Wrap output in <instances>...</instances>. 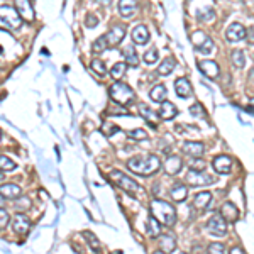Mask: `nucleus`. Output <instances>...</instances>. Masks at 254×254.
Segmentation results:
<instances>
[{
	"label": "nucleus",
	"mask_w": 254,
	"mask_h": 254,
	"mask_svg": "<svg viewBox=\"0 0 254 254\" xmlns=\"http://www.w3.org/2000/svg\"><path fill=\"white\" fill-rule=\"evenodd\" d=\"M127 168L132 173L139 175V176H151V175L159 171L161 161L154 154H151V156H134L127 159Z\"/></svg>",
	"instance_id": "obj_1"
},
{
	"label": "nucleus",
	"mask_w": 254,
	"mask_h": 254,
	"mask_svg": "<svg viewBox=\"0 0 254 254\" xmlns=\"http://www.w3.org/2000/svg\"><path fill=\"white\" fill-rule=\"evenodd\" d=\"M151 215L156 217V221L161 225H168V227L175 225V222H176V210H175V207L170 202L159 200V198L151 202Z\"/></svg>",
	"instance_id": "obj_2"
},
{
	"label": "nucleus",
	"mask_w": 254,
	"mask_h": 254,
	"mask_svg": "<svg viewBox=\"0 0 254 254\" xmlns=\"http://www.w3.org/2000/svg\"><path fill=\"white\" fill-rule=\"evenodd\" d=\"M109 178H111V180L114 181L115 185H119V187H121L122 190L126 191V193L132 195V197H139V195L144 193L143 187H139V185H137L136 181L132 180V178L127 176V175L122 173V171L112 170L111 173H109Z\"/></svg>",
	"instance_id": "obj_3"
},
{
	"label": "nucleus",
	"mask_w": 254,
	"mask_h": 254,
	"mask_svg": "<svg viewBox=\"0 0 254 254\" xmlns=\"http://www.w3.org/2000/svg\"><path fill=\"white\" fill-rule=\"evenodd\" d=\"M22 26V19L17 10L10 5H0V29L17 31Z\"/></svg>",
	"instance_id": "obj_4"
},
{
	"label": "nucleus",
	"mask_w": 254,
	"mask_h": 254,
	"mask_svg": "<svg viewBox=\"0 0 254 254\" xmlns=\"http://www.w3.org/2000/svg\"><path fill=\"white\" fill-rule=\"evenodd\" d=\"M109 95H111V98L117 105H129L130 102L134 100V97H136L132 88H130L129 85L122 83V81H119V80L109 88Z\"/></svg>",
	"instance_id": "obj_5"
},
{
	"label": "nucleus",
	"mask_w": 254,
	"mask_h": 254,
	"mask_svg": "<svg viewBox=\"0 0 254 254\" xmlns=\"http://www.w3.org/2000/svg\"><path fill=\"white\" fill-rule=\"evenodd\" d=\"M191 43H193L195 49L198 51V53H204V54H210L214 53V39H212L210 36H207L205 32H202V31H197V32L191 34Z\"/></svg>",
	"instance_id": "obj_6"
},
{
	"label": "nucleus",
	"mask_w": 254,
	"mask_h": 254,
	"mask_svg": "<svg viewBox=\"0 0 254 254\" xmlns=\"http://www.w3.org/2000/svg\"><path fill=\"white\" fill-rule=\"evenodd\" d=\"M207 231L215 238H222L227 234V222L222 219V215H214L207 221Z\"/></svg>",
	"instance_id": "obj_7"
},
{
	"label": "nucleus",
	"mask_w": 254,
	"mask_h": 254,
	"mask_svg": "<svg viewBox=\"0 0 254 254\" xmlns=\"http://www.w3.org/2000/svg\"><path fill=\"white\" fill-rule=\"evenodd\" d=\"M107 48H115L124 41L126 37V27L124 26H114L107 34H104Z\"/></svg>",
	"instance_id": "obj_8"
},
{
	"label": "nucleus",
	"mask_w": 254,
	"mask_h": 254,
	"mask_svg": "<svg viewBox=\"0 0 254 254\" xmlns=\"http://www.w3.org/2000/svg\"><path fill=\"white\" fill-rule=\"evenodd\" d=\"M187 181L190 185H193V187H204V185L207 183H214V178L210 176V175H207L205 171H193L190 170L187 175Z\"/></svg>",
	"instance_id": "obj_9"
},
{
	"label": "nucleus",
	"mask_w": 254,
	"mask_h": 254,
	"mask_svg": "<svg viewBox=\"0 0 254 254\" xmlns=\"http://www.w3.org/2000/svg\"><path fill=\"white\" fill-rule=\"evenodd\" d=\"M246 36H248L246 27L241 26V24H238V22L231 24L229 29L225 31V37H227L229 43H239V41L246 39Z\"/></svg>",
	"instance_id": "obj_10"
},
{
	"label": "nucleus",
	"mask_w": 254,
	"mask_h": 254,
	"mask_svg": "<svg viewBox=\"0 0 254 254\" xmlns=\"http://www.w3.org/2000/svg\"><path fill=\"white\" fill-rule=\"evenodd\" d=\"M14 9L17 10V14H19L22 20H26V22H32L34 20V10L29 0H16Z\"/></svg>",
	"instance_id": "obj_11"
},
{
	"label": "nucleus",
	"mask_w": 254,
	"mask_h": 254,
	"mask_svg": "<svg viewBox=\"0 0 254 254\" xmlns=\"http://www.w3.org/2000/svg\"><path fill=\"white\" fill-rule=\"evenodd\" d=\"M198 70H200L205 77L212 78V80H215V78L221 75V68H219V64L215 63V61H212V60L198 61Z\"/></svg>",
	"instance_id": "obj_12"
},
{
	"label": "nucleus",
	"mask_w": 254,
	"mask_h": 254,
	"mask_svg": "<svg viewBox=\"0 0 254 254\" xmlns=\"http://www.w3.org/2000/svg\"><path fill=\"white\" fill-rule=\"evenodd\" d=\"M212 166L219 175H231L232 173V159L229 156H217L212 161Z\"/></svg>",
	"instance_id": "obj_13"
},
{
	"label": "nucleus",
	"mask_w": 254,
	"mask_h": 254,
	"mask_svg": "<svg viewBox=\"0 0 254 254\" xmlns=\"http://www.w3.org/2000/svg\"><path fill=\"white\" fill-rule=\"evenodd\" d=\"M12 229L16 234H27L31 229V221L24 214H16V217L12 219Z\"/></svg>",
	"instance_id": "obj_14"
},
{
	"label": "nucleus",
	"mask_w": 254,
	"mask_h": 254,
	"mask_svg": "<svg viewBox=\"0 0 254 254\" xmlns=\"http://www.w3.org/2000/svg\"><path fill=\"white\" fill-rule=\"evenodd\" d=\"M130 37H132V41L136 44H139V46H144V44L149 43V31H147V27L144 26V24H139V26L134 27L132 34H130Z\"/></svg>",
	"instance_id": "obj_15"
},
{
	"label": "nucleus",
	"mask_w": 254,
	"mask_h": 254,
	"mask_svg": "<svg viewBox=\"0 0 254 254\" xmlns=\"http://www.w3.org/2000/svg\"><path fill=\"white\" fill-rule=\"evenodd\" d=\"M175 90H176V95L180 98H188L191 97V94H193V90H191V83L188 78H178L176 81H175Z\"/></svg>",
	"instance_id": "obj_16"
},
{
	"label": "nucleus",
	"mask_w": 254,
	"mask_h": 254,
	"mask_svg": "<svg viewBox=\"0 0 254 254\" xmlns=\"http://www.w3.org/2000/svg\"><path fill=\"white\" fill-rule=\"evenodd\" d=\"M22 193V188L16 183H5V185H0V195L7 200H16V198L20 197Z\"/></svg>",
	"instance_id": "obj_17"
},
{
	"label": "nucleus",
	"mask_w": 254,
	"mask_h": 254,
	"mask_svg": "<svg viewBox=\"0 0 254 254\" xmlns=\"http://www.w3.org/2000/svg\"><path fill=\"white\" fill-rule=\"evenodd\" d=\"M159 104H161V107H159V112H158V115H159L163 121H171V119L176 117L178 109L175 107V104L168 102L166 98H164L163 102H159Z\"/></svg>",
	"instance_id": "obj_18"
},
{
	"label": "nucleus",
	"mask_w": 254,
	"mask_h": 254,
	"mask_svg": "<svg viewBox=\"0 0 254 254\" xmlns=\"http://www.w3.org/2000/svg\"><path fill=\"white\" fill-rule=\"evenodd\" d=\"M212 204V193L210 191H198L193 197V208L197 210H207L208 205Z\"/></svg>",
	"instance_id": "obj_19"
},
{
	"label": "nucleus",
	"mask_w": 254,
	"mask_h": 254,
	"mask_svg": "<svg viewBox=\"0 0 254 254\" xmlns=\"http://www.w3.org/2000/svg\"><path fill=\"white\" fill-rule=\"evenodd\" d=\"M117 9L124 19H129V17H132L137 12V2L136 0H119Z\"/></svg>",
	"instance_id": "obj_20"
},
{
	"label": "nucleus",
	"mask_w": 254,
	"mask_h": 254,
	"mask_svg": "<svg viewBox=\"0 0 254 254\" xmlns=\"http://www.w3.org/2000/svg\"><path fill=\"white\" fill-rule=\"evenodd\" d=\"M183 153L188 154L191 158H200L205 153V146L204 143H193V141H188L183 144Z\"/></svg>",
	"instance_id": "obj_21"
},
{
	"label": "nucleus",
	"mask_w": 254,
	"mask_h": 254,
	"mask_svg": "<svg viewBox=\"0 0 254 254\" xmlns=\"http://www.w3.org/2000/svg\"><path fill=\"white\" fill-rule=\"evenodd\" d=\"M187 195H188V188H187V185H183V183H175L173 187L170 188V197L173 198L175 202H185L187 200Z\"/></svg>",
	"instance_id": "obj_22"
},
{
	"label": "nucleus",
	"mask_w": 254,
	"mask_h": 254,
	"mask_svg": "<svg viewBox=\"0 0 254 254\" xmlns=\"http://www.w3.org/2000/svg\"><path fill=\"white\" fill-rule=\"evenodd\" d=\"M221 215H222V219H224L225 222H236L238 221V217H239V212H238V208H236L234 204L225 202V204L222 205V208H221Z\"/></svg>",
	"instance_id": "obj_23"
},
{
	"label": "nucleus",
	"mask_w": 254,
	"mask_h": 254,
	"mask_svg": "<svg viewBox=\"0 0 254 254\" xmlns=\"http://www.w3.org/2000/svg\"><path fill=\"white\" fill-rule=\"evenodd\" d=\"M159 249L163 253H173L176 248V239L173 234H159Z\"/></svg>",
	"instance_id": "obj_24"
},
{
	"label": "nucleus",
	"mask_w": 254,
	"mask_h": 254,
	"mask_svg": "<svg viewBox=\"0 0 254 254\" xmlns=\"http://www.w3.org/2000/svg\"><path fill=\"white\" fill-rule=\"evenodd\" d=\"M122 54H124L126 63L129 64V66H139V54L134 49L132 44H127L124 49H122Z\"/></svg>",
	"instance_id": "obj_25"
},
{
	"label": "nucleus",
	"mask_w": 254,
	"mask_h": 254,
	"mask_svg": "<svg viewBox=\"0 0 254 254\" xmlns=\"http://www.w3.org/2000/svg\"><path fill=\"white\" fill-rule=\"evenodd\" d=\"M181 166H183V161H181V158H178V156L166 158V163H164V170H166L168 175H176L178 171L181 170Z\"/></svg>",
	"instance_id": "obj_26"
},
{
	"label": "nucleus",
	"mask_w": 254,
	"mask_h": 254,
	"mask_svg": "<svg viewBox=\"0 0 254 254\" xmlns=\"http://www.w3.org/2000/svg\"><path fill=\"white\" fill-rule=\"evenodd\" d=\"M168 95V88L166 85H156V87H153V90L149 92V97L153 102H156V104H159V102H163L164 98H166Z\"/></svg>",
	"instance_id": "obj_27"
},
{
	"label": "nucleus",
	"mask_w": 254,
	"mask_h": 254,
	"mask_svg": "<svg viewBox=\"0 0 254 254\" xmlns=\"http://www.w3.org/2000/svg\"><path fill=\"white\" fill-rule=\"evenodd\" d=\"M146 231H147V234L151 236V238H158V236L161 234V225H159V222L156 221V217H153L151 215L149 219H147V222H146Z\"/></svg>",
	"instance_id": "obj_28"
},
{
	"label": "nucleus",
	"mask_w": 254,
	"mask_h": 254,
	"mask_svg": "<svg viewBox=\"0 0 254 254\" xmlns=\"http://www.w3.org/2000/svg\"><path fill=\"white\" fill-rule=\"evenodd\" d=\"M175 66H176V61H175L173 58H164L163 63L158 66V73L163 75V77H166V75H170L171 71L175 70Z\"/></svg>",
	"instance_id": "obj_29"
},
{
	"label": "nucleus",
	"mask_w": 254,
	"mask_h": 254,
	"mask_svg": "<svg viewBox=\"0 0 254 254\" xmlns=\"http://www.w3.org/2000/svg\"><path fill=\"white\" fill-rule=\"evenodd\" d=\"M139 114L143 115V117L146 119L147 122H151V124H153V127H156V124H154V121H156L158 114L153 111V109L147 107L146 104H139Z\"/></svg>",
	"instance_id": "obj_30"
},
{
	"label": "nucleus",
	"mask_w": 254,
	"mask_h": 254,
	"mask_svg": "<svg viewBox=\"0 0 254 254\" xmlns=\"http://www.w3.org/2000/svg\"><path fill=\"white\" fill-rule=\"evenodd\" d=\"M214 17H215V12H214V9H210V7L197 10V19L200 20V22H210V20H214Z\"/></svg>",
	"instance_id": "obj_31"
},
{
	"label": "nucleus",
	"mask_w": 254,
	"mask_h": 254,
	"mask_svg": "<svg viewBox=\"0 0 254 254\" xmlns=\"http://www.w3.org/2000/svg\"><path fill=\"white\" fill-rule=\"evenodd\" d=\"M126 71H127V64L126 63H115L114 66H112V70H111V77L114 78V80H121V78L126 75Z\"/></svg>",
	"instance_id": "obj_32"
},
{
	"label": "nucleus",
	"mask_w": 254,
	"mask_h": 254,
	"mask_svg": "<svg viewBox=\"0 0 254 254\" xmlns=\"http://www.w3.org/2000/svg\"><path fill=\"white\" fill-rule=\"evenodd\" d=\"M231 58H232V63L236 64L238 68H244V64H246V54H244V51L242 49H234L232 51V54H231Z\"/></svg>",
	"instance_id": "obj_33"
},
{
	"label": "nucleus",
	"mask_w": 254,
	"mask_h": 254,
	"mask_svg": "<svg viewBox=\"0 0 254 254\" xmlns=\"http://www.w3.org/2000/svg\"><path fill=\"white\" fill-rule=\"evenodd\" d=\"M16 168H17V163H14L9 156L0 154V170L2 171H12V170H16Z\"/></svg>",
	"instance_id": "obj_34"
},
{
	"label": "nucleus",
	"mask_w": 254,
	"mask_h": 254,
	"mask_svg": "<svg viewBox=\"0 0 254 254\" xmlns=\"http://www.w3.org/2000/svg\"><path fill=\"white\" fill-rule=\"evenodd\" d=\"M90 68L98 75V77H105V75H107V68H105L104 61H100V60H94V61H92Z\"/></svg>",
	"instance_id": "obj_35"
},
{
	"label": "nucleus",
	"mask_w": 254,
	"mask_h": 254,
	"mask_svg": "<svg viewBox=\"0 0 254 254\" xmlns=\"http://www.w3.org/2000/svg\"><path fill=\"white\" fill-rule=\"evenodd\" d=\"M190 114L193 115V117H197V119H205V117H207V112H205V109H204V105H202V104H193V105H191Z\"/></svg>",
	"instance_id": "obj_36"
},
{
	"label": "nucleus",
	"mask_w": 254,
	"mask_h": 254,
	"mask_svg": "<svg viewBox=\"0 0 254 254\" xmlns=\"http://www.w3.org/2000/svg\"><path fill=\"white\" fill-rule=\"evenodd\" d=\"M83 238L87 239V242L90 244V248H92V251H100V244H98V241H97V238H95L92 232H83Z\"/></svg>",
	"instance_id": "obj_37"
},
{
	"label": "nucleus",
	"mask_w": 254,
	"mask_h": 254,
	"mask_svg": "<svg viewBox=\"0 0 254 254\" xmlns=\"http://www.w3.org/2000/svg\"><path fill=\"white\" fill-rule=\"evenodd\" d=\"M158 58H159V53H158V49H149V51H146V54H144V63H147V64H153V63H156L158 61Z\"/></svg>",
	"instance_id": "obj_38"
},
{
	"label": "nucleus",
	"mask_w": 254,
	"mask_h": 254,
	"mask_svg": "<svg viewBox=\"0 0 254 254\" xmlns=\"http://www.w3.org/2000/svg\"><path fill=\"white\" fill-rule=\"evenodd\" d=\"M92 49H94V53H104L105 49H109L107 48V43H105V37H98L97 41L94 43V46H92Z\"/></svg>",
	"instance_id": "obj_39"
},
{
	"label": "nucleus",
	"mask_w": 254,
	"mask_h": 254,
	"mask_svg": "<svg viewBox=\"0 0 254 254\" xmlns=\"http://www.w3.org/2000/svg\"><path fill=\"white\" fill-rule=\"evenodd\" d=\"M119 126L115 124H111V122H104V126H102V132L105 134V136H114L115 132H119Z\"/></svg>",
	"instance_id": "obj_40"
},
{
	"label": "nucleus",
	"mask_w": 254,
	"mask_h": 254,
	"mask_svg": "<svg viewBox=\"0 0 254 254\" xmlns=\"http://www.w3.org/2000/svg\"><path fill=\"white\" fill-rule=\"evenodd\" d=\"M207 251L210 254H222L225 251V246L222 242H212V244H208Z\"/></svg>",
	"instance_id": "obj_41"
},
{
	"label": "nucleus",
	"mask_w": 254,
	"mask_h": 254,
	"mask_svg": "<svg viewBox=\"0 0 254 254\" xmlns=\"http://www.w3.org/2000/svg\"><path fill=\"white\" fill-rule=\"evenodd\" d=\"M127 136L132 139H147V132L144 129H132L127 132Z\"/></svg>",
	"instance_id": "obj_42"
},
{
	"label": "nucleus",
	"mask_w": 254,
	"mask_h": 254,
	"mask_svg": "<svg viewBox=\"0 0 254 254\" xmlns=\"http://www.w3.org/2000/svg\"><path fill=\"white\" fill-rule=\"evenodd\" d=\"M205 168H207V164H205V161L200 159V158H195V161L190 164V170L193 171H205Z\"/></svg>",
	"instance_id": "obj_43"
},
{
	"label": "nucleus",
	"mask_w": 254,
	"mask_h": 254,
	"mask_svg": "<svg viewBox=\"0 0 254 254\" xmlns=\"http://www.w3.org/2000/svg\"><path fill=\"white\" fill-rule=\"evenodd\" d=\"M10 222V215L5 208H0V229H3Z\"/></svg>",
	"instance_id": "obj_44"
},
{
	"label": "nucleus",
	"mask_w": 254,
	"mask_h": 254,
	"mask_svg": "<svg viewBox=\"0 0 254 254\" xmlns=\"http://www.w3.org/2000/svg\"><path fill=\"white\" fill-rule=\"evenodd\" d=\"M98 24V17L97 16H94V14H88L87 17H85V26L87 27H95Z\"/></svg>",
	"instance_id": "obj_45"
},
{
	"label": "nucleus",
	"mask_w": 254,
	"mask_h": 254,
	"mask_svg": "<svg viewBox=\"0 0 254 254\" xmlns=\"http://www.w3.org/2000/svg\"><path fill=\"white\" fill-rule=\"evenodd\" d=\"M98 3H100V5H104V7H109L112 3V0H97Z\"/></svg>",
	"instance_id": "obj_46"
},
{
	"label": "nucleus",
	"mask_w": 254,
	"mask_h": 254,
	"mask_svg": "<svg viewBox=\"0 0 254 254\" xmlns=\"http://www.w3.org/2000/svg\"><path fill=\"white\" fill-rule=\"evenodd\" d=\"M231 253H232V254H234V253H236V254H241V253H244V249H242V248H232Z\"/></svg>",
	"instance_id": "obj_47"
},
{
	"label": "nucleus",
	"mask_w": 254,
	"mask_h": 254,
	"mask_svg": "<svg viewBox=\"0 0 254 254\" xmlns=\"http://www.w3.org/2000/svg\"><path fill=\"white\" fill-rule=\"evenodd\" d=\"M249 43L253 44V27H251V29H249Z\"/></svg>",
	"instance_id": "obj_48"
},
{
	"label": "nucleus",
	"mask_w": 254,
	"mask_h": 254,
	"mask_svg": "<svg viewBox=\"0 0 254 254\" xmlns=\"http://www.w3.org/2000/svg\"><path fill=\"white\" fill-rule=\"evenodd\" d=\"M3 175H5V171H2V170H0V181L3 180Z\"/></svg>",
	"instance_id": "obj_49"
},
{
	"label": "nucleus",
	"mask_w": 254,
	"mask_h": 254,
	"mask_svg": "<svg viewBox=\"0 0 254 254\" xmlns=\"http://www.w3.org/2000/svg\"><path fill=\"white\" fill-rule=\"evenodd\" d=\"M3 200H5V198H2V195H0V205L3 204Z\"/></svg>",
	"instance_id": "obj_50"
},
{
	"label": "nucleus",
	"mask_w": 254,
	"mask_h": 254,
	"mask_svg": "<svg viewBox=\"0 0 254 254\" xmlns=\"http://www.w3.org/2000/svg\"><path fill=\"white\" fill-rule=\"evenodd\" d=\"M242 2H251V0H242Z\"/></svg>",
	"instance_id": "obj_51"
},
{
	"label": "nucleus",
	"mask_w": 254,
	"mask_h": 254,
	"mask_svg": "<svg viewBox=\"0 0 254 254\" xmlns=\"http://www.w3.org/2000/svg\"><path fill=\"white\" fill-rule=\"evenodd\" d=\"M0 139H2V130H0Z\"/></svg>",
	"instance_id": "obj_52"
}]
</instances>
